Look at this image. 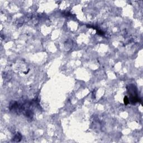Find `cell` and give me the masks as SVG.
Segmentation results:
<instances>
[{
  "label": "cell",
  "mask_w": 143,
  "mask_h": 143,
  "mask_svg": "<svg viewBox=\"0 0 143 143\" xmlns=\"http://www.w3.org/2000/svg\"><path fill=\"white\" fill-rule=\"evenodd\" d=\"M124 103H125V105H127V104H128L129 103V98L128 97H127V96H125V98H124Z\"/></svg>",
  "instance_id": "cell-2"
},
{
  "label": "cell",
  "mask_w": 143,
  "mask_h": 143,
  "mask_svg": "<svg viewBox=\"0 0 143 143\" xmlns=\"http://www.w3.org/2000/svg\"><path fill=\"white\" fill-rule=\"evenodd\" d=\"M127 92H128L129 95L130 96V98H130V102L132 104H134L136 103V102H141V101H140L139 98L138 97L137 95V91H136V89L135 88L134 86H129V88H127Z\"/></svg>",
  "instance_id": "cell-1"
}]
</instances>
